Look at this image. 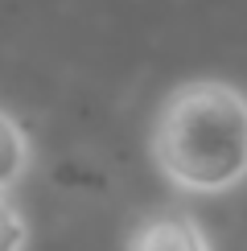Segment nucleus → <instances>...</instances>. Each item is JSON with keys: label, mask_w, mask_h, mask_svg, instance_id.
Here are the masks:
<instances>
[{"label": "nucleus", "mask_w": 247, "mask_h": 251, "mask_svg": "<svg viewBox=\"0 0 247 251\" xmlns=\"http://www.w3.org/2000/svg\"><path fill=\"white\" fill-rule=\"evenodd\" d=\"M37 152H33V136L13 111L0 103V194H13L21 181L29 177Z\"/></svg>", "instance_id": "nucleus-3"}, {"label": "nucleus", "mask_w": 247, "mask_h": 251, "mask_svg": "<svg viewBox=\"0 0 247 251\" xmlns=\"http://www.w3.org/2000/svg\"><path fill=\"white\" fill-rule=\"evenodd\" d=\"M124 251H214L210 235L202 231V223L181 206H161L148 210L132 226Z\"/></svg>", "instance_id": "nucleus-2"}, {"label": "nucleus", "mask_w": 247, "mask_h": 251, "mask_svg": "<svg viewBox=\"0 0 247 251\" xmlns=\"http://www.w3.org/2000/svg\"><path fill=\"white\" fill-rule=\"evenodd\" d=\"M152 169L177 194L222 198L247 185V91L231 78H190L157 103Z\"/></svg>", "instance_id": "nucleus-1"}, {"label": "nucleus", "mask_w": 247, "mask_h": 251, "mask_svg": "<svg viewBox=\"0 0 247 251\" xmlns=\"http://www.w3.org/2000/svg\"><path fill=\"white\" fill-rule=\"evenodd\" d=\"M29 247V218L8 194H0V251H25Z\"/></svg>", "instance_id": "nucleus-4"}]
</instances>
